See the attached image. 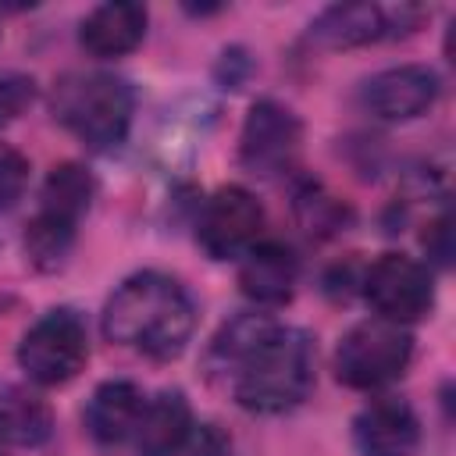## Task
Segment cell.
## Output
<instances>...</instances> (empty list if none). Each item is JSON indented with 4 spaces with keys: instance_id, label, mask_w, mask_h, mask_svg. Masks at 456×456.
<instances>
[{
    "instance_id": "obj_22",
    "label": "cell",
    "mask_w": 456,
    "mask_h": 456,
    "mask_svg": "<svg viewBox=\"0 0 456 456\" xmlns=\"http://www.w3.org/2000/svg\"><path fill=\"white\" fill-rule=\"evenodd\" d=\"M192 456H232V442L214 424H203L192 442Z\"/></svg>"
},
{
    "instance_id": "obj_5",
    "label": "cell",
    "mask_w": 456,
    "mask_h": 456,
    "mask_svg": "<svg viewBox=\"0 0 456 456\" xmlns=\"http://www.w3.org/2000/svg\"><path fill=\"white\" fill-rule=\"evenodd\" d=\"M89 360V338L86 324L71 310H50L43 314L18 346V363L21 370L46 388L68 385Z\"/></svg>"
},
{
    "instance_id": "obj_12",
    "label": "cell",
    "mask_w": 456,
    "mask_h": 456,
    "mask_svg": "<svg viewBox=\"0 0 456 456\" xmlns=\"http://www.w3.org/2000/svg\"><path fill=\"white\" fill-rule=\"evenodd\" d=\"M146 410V395L135 381L114 378L96 385V392L86 403V428L100 445H118L135 435Z\"/></svg>"
},
{
    "instance_id": "obj_1",
    "label": "cell",
    "mask_w": 456,
    "mask_h": 456,
    "mask_svg": "<svg viewBox=\"0 0 456 456\" xmlns=\"http://www.w3.org/2000/svg\"><path fill=\"white\" fill-rule=\"evenodd\" d=\"M196 328L189 292L160 271L125 278L103 306V335L150 360H171L185 349Z\"/></svg>"
},
{
    "instance_id": "obj_2",
    "label": "cell",
    "mask_w": 456,
    "mask_h": 456,
    "mask_svg": "<svg viewBox=\"0 0 456 456\" xmlns=\"http://www.w3.org/2000/svg\"><path fill=\"white\" fill-rule=\"evenodd\" d=\"M314 338L303 328L274 324L232 370V395L249 413L296 410L314 388Z\"/></svg>"
},
{
    "instance_id": "obj_17",
    "label": "cell",
    "mask_w": 456,
    "mask_h": 456,
    "mask_svg": "<svg viewBox=\"0 0 456 456\" xmlns=\"http://www.w3.org/2000/svg\"><path fill=\"white\" fill-rule=\"evenodd\" d=\"M50 431H53V413L39 395L18 385L0 388V442L4 445L36 449L50 438Z\"/></svg>"
},
{
    "instance_id": "obj_18",
    "label": "cell",
    "mask_w": 456,
    "mask_h": 456,
    "mask_svg": "<svg viewBox=\"0 0 456 456\" xmlns=\"http://www.w3.org/2000/svg\"><path fill=\"white\" fill-rule=\"evenodd\" d=\"M271 328H274V321L264 317V314H239V317H232V321L214 335V342H210V363L221 367V370H235V367L242 363V356H246Z\"/></svg>"
},
{
    "instance_id": "obj_11",
    "label": "cell",
    "mask_w": 456,
    "mask_h": 456,
    "mask_svg": "<svg viewBox=\"0 0 456 456\" xmlns=\"http://www.w3.org/2000/svg\"><path fill=\"white\" fill-rule=\"evenodd\" d=\"M296 256L281 242H253L239 264V289L260 306H281L296 289Z\"/></svg>"
},
{
    "instance_id": "obj_23",
    "label": "cell",
    "mask_w": 456,
    "mask_h": 456,
    "mask_svg": "<svg viewBox=\"0 0 456 456\" xmlns=\"http://www.w3.org/2000/svg\"><path fill=\"white\" fill-rule=\"evenodd\" d=\"M449 214H442L431 228H428V235H424V246H428V253L438 260V264H449V253H452V246H449Z\"/></svg>"
},
{
    "instance_id": "obj_13",
    "label": "cell",
    "mask_w": 456,
    "mask_h": 456,
    "mask_svg": "<svg viewBox=\"0 0 456 456\" xmlns=\"http://www.w3.org/2000/svg\"><path fill=\"white\" fill-rule=\"evenodd\" d=\"M142 36H146V7L128 0H110L93 7L78 28V43L93 57H121L135 50Z\"/></svg>"
},
{
    "instance_id": "obj_4",
    "label": "cell",
    "mask_w": 456,
    "mask_h": 456,
    "mask_svg": "<svg viewBox=\"0 0 456 456\" xmlns=\"http://www.w3.org/2000/svg\"><path fill=\"white\" fill-rule=\"evenodd\" d=\"M413 356V335L406 324L385 321V317H367L356 321L335 349V378L346 388H381L395 381Z\"/></svg>"
},
{
    "instance_id": "obj_14",
    "label": "cell",
    "mask_w": 456,
    "mask_h": 456,
    "mask_svg": "<svg viewBox=\"0 0 456 456\" xmlns=\"http://www.w3.org/2000/svg\"><path fill=\"white\" fill-rule=\"evenodd\" d=\"M192 435V410L189 399L178 388L160 392L157 399H146L142 420L135 428V449L139 456H178Z\"/></svg>"
},
{
    "instance_id": "obj_9",
    "label": "cell",
    "mask_w": 456,
    "mask_h": 456,
    "mask_svg": "<svg viewBox=\"0 0 456 456\" xmlns=\"http://www.w3.org/2000/svg\"><path fill=\"white\" fill-rule=\"evenodd\" d=\"M438 100V75L424 64H395L363 86V103L381 121H410Z\"/></svg>"
},
{
    "instance_id": "obj_8",
    "label": "cell",
    "mask_w": 456,
    "mask_h": 456,
    "mask_svg": "<svg viewBox=\"0 0 456 456\" xmlns=\"http://www.w3.org/2000/svg\"><path fill=\"white\" fill-rule=\"evenodd\" d=\"M303 142V125L299 118L281 107L278 100H256L242 121V135H239V160L253 171V175H281L296 164Z\"/></svg>"
},
{
    "instance_id": "obj_3",
    "label": "cell",
    "mask_w": 456,
    "mask_h": 456,
    "mask_svg": "<svg viewBox=\"0 0 456 456\" xmlns=\"http://www.w3.org/2000/svg\"><path fill=\"white\" fill-rule=\"evenodd\" d=\"M132 89L107 71L64 75L53 89V118L89 150L107 153L125 142L132 125Z\"/></svg>"
},
{
    "instance_id": "obj_6",
    "label": "cell",
    "mask_w": 456,
    "mask_h": 456,
    "mask_svg": "<svg viewBox=\"0 0 456 456\" xmlns=\"http://www.w3.org/2000/svg\"><path fill=\"white\" fill-rule=\"evenodd\" d=\"M363 296L378 317L410 324L420 321L435 303V285L424 264L406 253H381L363 274Z\"/></svg>"
},
{
    "instance_id": "obj_20",
    "label": "cell",
    "mask_w": 456,
    "mask_h": 456,
    "mask_svg": "<svg viewBox=\"0 0 456 456\" xmlns=\"http://www.w3.org/2000/svg\"><path fill=\"white\" fill-rule=\"evenodd\" d=\"M36 100V82L25 71L0 68V128L25 114V107Z\"/></svg>"
},
{
    "instance_id": "obj_10",
    "label": "cell",
    "mask_w": 456,
    "mask_h": 456,
    "mask_svg": "<svg viewBox=\"0 0 456 456\" xmlns=\"http://www.w3.org/2000/svg\"><path fill=\"white\" fill-rule=\"evenodd\" d=\"M353 442L360 456H413L420 445V420L406 399L385 395L356 413Z\"/></svg>"
},
{
    "instance_id": "obj_16",
    "label": "cell",
    "mask_w": 456,
    "mask_h": 456,
    "mask_svg": "<svg viewBox=\"0 0 456 456\" xmlns=\"http://www.w3.org/2000/svg\"><path fill=\"white\" fill-rule=\"evenodd\" d=\"M388 32V18L378 4L356 0V4H331L324 7L314 25H310V39L324 50H349V46H363L374 43Z\"/></svg>"
},
{
    "instance_id": "obj_7",
    "label": "cell",
    "mask_w": 456,
    "mask_h": 456,
    "mask_svg": "<svg viewBox=\"0 0 456 456\" xmlns=\"http://www.w3.org/2000/svg\"><path fill=\"white\" fill-rule=\"evenodd\" d=\"M260 224H264L260 200L242 185H224L203 203L196 221V242L210 260H232L256 242Z\"/></svg>"
},
{
    "instance_id": "obj_19",
    "label": "cell",
    "mask_w": 456,
    "mask_h": 456,
    "mask_svg": "<svg viewBox=\"0 0 456 456\" xmlns=\"http://www.w3.org/2000/svg\"><path fill=\"white\" fill-rule=\"evenodd\" d=\"M296 217H299L303 232L324 239V235H335L349 224V207L338 196L324 192L321 185H303L296 192Z\"/></svg>"
},
{
    "instance_id": "obj_21",
    "label": "cell",
    "mask_w": 456,
    "mask_h": 456,
    "mask_svg": "<svg viewBox=\"0 0 456 456\" xmlns=\"http://www.w3.org/2000/svg\"><path fill=\"white\" fill-rule=\"evenodd\" d=\"M25 182H28V160L18 150L0 146V210H11L21 200Z\"/></svg>"
},
{
    "instance_id": "obj_15",
    "label": "cell",
    "mask_w": 456,
    "mask_h": 456,
    "mask_svg": "<svg viewBox=\"0 0 456 456\" xmlns=\"http://www.w3.org/2000/svg\"><path fill=\"white\" fill-rule=\"evenodd\" d=\"M93 196H96L93 175H89L82 164L64 160V164H57V167L46 175L43 192H39V210H36V217L46 221V224H53V228L75 232L78 221L86 217Z\"/></svg>"
}]
</instances>
